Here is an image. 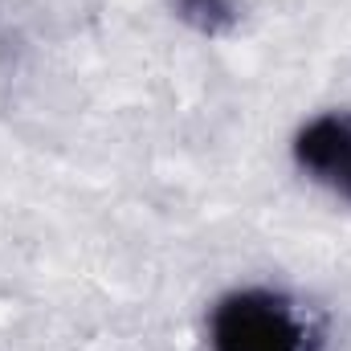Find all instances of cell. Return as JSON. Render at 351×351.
<instances>
[{"mask_svg": "<svg viewBox=\"0 0 351 351\" xmlns=\"http://www.w3.org/2000/svg\"><path fill=\"white\" fill-rule=\"evenodd\" d=\"M294 160L311 180L351 200V114L331 110L311 119L294 139Z\"/></svg>", "mask_w": 351, "mask_h": 351, "instance_id": "7a4b0ae2", "label": "cell"}, {"mask_svg": "<svg viewBox=\"0 0 351 351\" xmlns=\"http://www.w3.org/2000/svg\"><path fill=\"white\" fill-rule=\"evenodd\" d=\"M176 16L196 33H225L237 25V0H172Z\"/></svg>", "mask_w": 351, "mask_h": 351, "instance_id": "3957f363", "label": "cell"}, {"mask_svg": "<svg viewBox=\"0 0 351 351\" xmlns=\"http://www.w3.org/2000/svg\"><path fill=\"white\" fill-rule=\"evenodd\" d=\"M213 351H315L319 331L298 302L274 290H237L213 306L208 319Z\"/></svg>", "mask_w": 351, "mask_h": 351, "instance_id": "6da1fadb", "label": "cell"}]
</instances>
